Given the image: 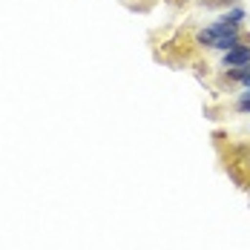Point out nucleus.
I'll return each mask as SVG.
<instances>
[{
  "label": "nucleus",
  "mask_w": 250,
  "mask_h": 250,
  "mask_svg": "<svg viewBox=\"0 0 250 250\" xmlns=\"http://www.w3.org/2000/svg\"><path fill=\"white\" fill-rule=\"evenodd\" d=\"M245 63H250V46L248 43H239L236 49H230L222 55V66L225 69H239V66H245Z\"/></svg>",
  "instance_id": "nucleus-1"
},
{
  "label": "nucleus",
  "mask_w": 250,
  "mask_h": 250,
  "mask_svg": "<svg viewBox=\"0 0 250 250\" xmlns=\"http://www.w3.org/2000/svg\"><path fill=\"white\" fill-rule=\"evenodd\" d=\"M236 112H242V115H248L250 112V89L239 95V101H236Z\"/></svg>",
  "instance_id": "nucleus-2"
},
{
  "label": "nucleus",
  "mask_w": 250,
  "mask_h": 250,
  "mask_svg": "<svg viewBox=\"0 0 250 250\" xmlns=\"http://www.w3.org/2000/svg\"><path fill=\"white\" fill-rule=\"evenodd\" d=\"M225 21H230V23H242V21H245V9H242V6H233V9L225 15Z\"/></svg>",
  "instance_id": "nucleus-3"
},
{
  "label": "nucleus",
  "mask_w": 250,
  "mask_h": 250,
  "mask_svg": "<svg viewBox=\"0 0 250 250\" xmlns=\"http://www.w3.org/2000/svg\"><path fill=\"white\" fill-rule=\"evenodd\" d=\"M242 86H245V89H250V78H248V81H245V83H242Z\"/></svg>",
  "instance_id": "nucleus-4"
}]
</instances>
